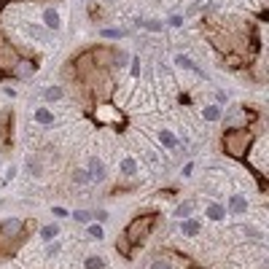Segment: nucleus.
Segmentation results:
<instances>
[{"mask_svg": "<svg viewBox=\"0 0 269 269\" xmlns=\"http://www.w3.org/2000/svg\"><path fill=\"white\" fill-rule=\"evenodd\" d=\"M250 143H253V134L248 126H229L224 138H221L224 154H229L232 159H245L250 154Z\"/></svg>", "mask_w": 269, "mask_h": 269, "instance_id": "1", "label": "nucleus"}, {"mask_svg": "<svg viewBox=\"0 0 269 269\" xmlns=\"http://www.w3.org/2000/svg\"><path fill=\"white\" fill-rule=\"evenodd\" d=\"M25 229H27V221L22 218H6L0 224V256H11L25 242Z\"/></svg>", "mask_w": 269, "mask_h": 269, "instance_id": "2", "label": "nucleus"}, {"mask_svg": "<svg viewBox=\"0 0 269 269\" xmlns=\"http://www.w3.org/2000/svg\"><path fill=\"white\" fill-rule=\"evenodd\" d=\"M156 229V213H146V216H134L124 229V240L129 245H140L146 242L151 232Z\"/></svg>", "mask_w": 269, "mask_h": 269, "instance_id": "3", "label": "nucleus"}, {"mask_svg": "<svg viewBox=\"0 0 269 269\" xmlns=\"http://www.w3.org/2000/svg\"><path fill=\"white\" fill-rule=\"evenodd\" d=\"M38 73V62L35 59H27V57H19L17 65L11 68V76L19 78V81H27V78H33Z\"/></svg>", "mask_w": 269, "mask_h": 269, "instance_id": "4", "label": "nucleus"}, {"mask_svg": "<svg viewBox=\"0 0 269 269\" xmlns=\"http://www.w3.org/2000/svg\"><path fill=\"white\" fill-rule=\"evenodd\" d=\"M94 68H110L116 62V49H108V46H97V49H89Z\"/></svg>", "mask_w": 269, "mask_h": 269, "instance_id": "5", "label": "nucleus"}, {"mask_svg": "<svg viewBox=\"0 0 269 269\" xmlns=\"http://www.w3.org/2000/svg\"><path fill=\"white\" fill-rule=\"evenodd\" d=\"M94 118H97V124H124V116L118 113V110L113 105H100L97 110H94Z\"/></svg>", "mask_w": 269, "mask_h": 269, "instance_id": "6", "label": "nucleus"}, {"mask_svg": "<svg viewBox=\"0 0 269 269\" xmlns=\"http://www.w3.org/2000/svg\"><path fill=\"white\" fill-rule=\"evenodd\" d=\"M224 208H226V216H245L248 208H250V202H248V196H245V194H232Z\"/></svg>", "mask_w": 269, "mask_h": 269, "instance_id": "7", "label": "nucleus"}, {"mask_svg": "<svg viewBox=\"0 0 269 269\" xmlns=\"http://www.w3.org/2000/svg\"><path fill=\"white\" fill-rule=\"evenodd\" d=\"M17 59H19V54L14 51V46L0 38V68H3L6 73H11V68L17 65Z\"/></svg>", "mask_w": 269, "mask_h": 269, "instance_id": "8", "label": "nucleus"}, {"mask_svg": "<svg viewBox=\"0 0 269 269\" xmlns=\"http://www.w3.org/2000/svg\"><path fill=\"white\" fill-rule=\"evenodd\" d=\"M86 172H89L92 183H94V180H97V183H102V180L108 178V167H105V162H102L100 156H92L89 164H86Z\"/></svg>", "mask_w": 269, "mask_h": 269, "instance_id": "9", "label": "nucleus"}, {"mask_svg": "<svg viewBox=\"0 0 269 269\" xmlns=\"http://www.w3.org/2000/svg\"><path fill=\"white\" fill-rule=\"evenodd\" d=\"M156 140H159V146L164 148V151H175V148L180 146L178 134L172 129H159V132H156Z\"/></svg>", "mask_w": 269, "mask_h": 269, "instance_id": "10", "label": "nucleus"}, {"mask_svg": "<svg viewBox=\"0 0 269 269\" xmlns=\"http://www.w3.org/2000/svg\"><path fill=\"white\" fill-rule=\"evenodd\" d=\"M41 17H43V27H46V30H54V33L62 30V17H59L57 9H51V6H49V9H43Z\"/></svg>", "mask_w": 269, "mask_h": 269, "instance_id": "11", "label": "nucleus"}, {"mask_svg": "<svg viewBox=\"0 0 269 269\" xmlns=\"http://www.w3.org/2000/svg\"><path fill=\"white\" fill-rule=\"evenodd\" d=\"M118 172H121L124 178H134L140 172V164L134 156H121V162H118Z\"/></svg>", "mask_w": 269, "mask_h": 269, "instance_id": "12", "label": "nucleus"}, {"mask_svg": "<svg viewBox=\"0 0 269 269\" xmlns=\"http://www.w3.org/2000/svg\"><path fill=\"white\" fill-rule=\"evenodd\" d=\"M199 232H202V224L196 218L188 216V218L180 221V234H183V237H199Z\"/></svg>", "mask_w": 269, "mask_h": 269, "instance_id": "13", "label": "nucleus"}, {"mask_svg": "<svg viewBox=\"0 0 269 269\" xmlns=\"http://www.w3.org/2000/svg\"><path fill=\"white\" fill-rule=\"evenodd\" d=\"M202 118L208 124H216V121H221V118H224V108L218 105V102H213V105H205L202 108Z\"/></svg>", "mask_w": 269, "mask_h": 269, "instance_id": "14", "label": "nucleus"}, {"mask_svg": "<svg viewBox=\"0 0 269 269\" xmlns=\"http://www.w3.org/2000/svg\"><path fill=\"white\" fill-rule=\"evenodd\" d=\"M33 121L41 124V126H54L57 118H54V110H51V108H38L35 113H33Z\"/></svg>", "mask_w": 269, "mask_h": 269, "instance_id": "15", "label": "nucleus"}, {"mask_svg": "<svg viewBox=\"0 0 269 269\" xmlns=\"http://www.w3.org/2000/svg\"><path fill=\"white\" fill-rule=\"evenodd\" d=\"M205 216H208L210 221H224L226 218V208L221 202H210V205H205Z\"/></svg>", "mask_w": 269, "mask_h": 269, "instance_id": "16", "label": "nucleus"}, {"mask_svg": "<svg viewBox=\"0 0 269 269\" xmlns=\"http://www.w3.org/2000/svg\"><path fill=\"white\" fill-rule=\"evenodd\" d=\"M172 62H175L178 68H183V70H194V73H199V68H196V62L188 57V54H175V57H172Z\"/></svg>", "mask_w": 269, "mask_h": 269, "instance_id": "17", "label": "nucleus"}, {"mask_svg": "<svg viewBox=\"0 0 269 269\" xmlns=\"http://www.w3.org/2000/svg\"><path fill=\"white\" fill-rule=\"evenodd\" d=\"M100 38H105V41H121V38H126V30H121V27H102Z\"/></svg>", "mask_w": 269, "mask_h": 269, "instance_id": "18", "label": "nucleus"}, {"mask_svg": "<svg viewBox=\"0 0 269 269\" xmlns=\"http://www.w3.org/2000/svg\"><path fill=\"white\" fill-rule=\"evenodd\" d=\"M57 237H59V224H57V221H54V224L41 226V240L51 242V240H57Z\"/></svg>", "mask_w": 269, "mask_h": 269, "instance_id": "19", "label": "nucleus"}, {"mask_svg": "<svg viewBox=\"0 0 269 269\" xmlns=\"http://www.w3.org/2000/svg\"><path fill=\"white\" fill-rule=\"evenodd\" d=\"M62 97H65V89H62V86H46L43 89V100L46 102H57Z\"/></svg>", "mask_w": 269, "mask_h": 269, "instance_id": "20", "label": "nucleus"}, {"mask_svg": "<svg viewBox=\"0 0 269 269\" xmlns=\"http://www.w3.org/2000/svg\"><path fill=\"white\" fill-rule=\"evenodd\" d=\"M73 183H76V186H89V183H92V178H89V172H86V167H76V170H73Z\"/></svg>", "mask_w": 269, "mask_h": 269, "instance_id": "21", "label": "nucleus"}, {"mask_svg": "<svg viewBox=\"0 0 269 269\" xmlns=\"http://www.w3.org/2000/svg\"><path fill=\"white\" fill-rule=\"evenodd\" d=\"M84 269H105V258L97 256V253H92V256L84 258Z\"/></svg>", "mask_w": 269, "mask_h": 269, "instance_id": "22", "label": "nucleus"}, {"mask_svg": "<svg viewBox=\"0 0 269 269\" xmlns=\"http://www.w3.org/2000/svg\"><path fill=\"white\" fill-rule=\"evenodd\" d=\"M86 237H89V240H102V237H105V229H102V224H97V221H94V224H86Z\"/></svg>", "mask_w": 269, "mask_h": 269, "instance_id": "23", "label": "nucleus"}, {"mask_svg": "<svg viewBox=\"0 0 269 269\" xmlns=\"http://www.w3.org/2000/svg\"><path fill=\"white\" fill-rule=\"evenodd\" d=\"M138 27H146L148 33H162L164 22H159V19H143V22H138Z\"/></svg>", "mask_w": 269, "mask_h": 269, "instance_id": "24", "label": "nucleus"}, {"mask_svg": "<svg viewBox=\"0 0 269 269\" xmlns=\"http://www.w3.org/2000/svg\"><path fill=\"white\" fill-rule=\"evenodd\" d=\"M191 213H194V202H191V199L180 202L178 208H175V216H178L180 221H183V218H188V216H191Z\"/></svg>", "mask_w": 269, "mask_h": 269, "instance_id": "25", "label": "nucleus"}, {"mask_svg": "<svg viewBox=\"0 0 269 269\" xmlns=\"http://www.w3.org/2000/svg\"><path fill=\"white\" fill-rule=\"evenodd\" d=\"M70 218H76L78 224H92V221H94V213H92V210H73V213H70Z\"/></svg>", "mask_w": 269, "mask_h": 269, "instance_id": "26", "label": "nucleus"}, {"mask_svg": "<svg viewBox=\"0 0 269 269\" xmlns=\"http://www.w3.org/2000/svg\"><path fill=\"white\" fill-rule=\"evenodd\" d=\"M224 65L229 68V70H237V68H242V59L237 57V54H232V51H226L224 54Z\"/></svg>", "mask_w": 269, "mask_h": 269, "instance_id": "27", "label": "nucleus"}, {"mask_svg": "<svg viewBox=\"0 0 269 269\" xmlns=\"http://www.w3.org/2000/svg\"><path fill=\"white\" fill-rule=\"evenodd\" d=\"M148 269H172V261L164 258V256H156L151 264H148Z\"/></svg>", "mask_w": 269, "mask_h": 269, "instance_id": "28", "label": "nucleus"}, {"mask_svg": "<svg viewBox=\"0 0 269 269\" xmlns=\"http://www.w3.org/2000/svg\"><path fill=\"white\" fill-rule=\"evenodd\" d=\"M183 22H186V19L180 17V14H172V17L167 19V25H170V27H183Z\"/></svg>", "mask_w": 269, "mask_h": 269, "instance_id": "29", "label": "nucleus"}, {"mask_svg": "<svg viewBox=\"0 0 269 269\" xmlns=\"http://www.w3.org/2000/svg\"><path fill=\"white\" fill-rule=\"evenodd\" d=\"M116 248H118V250H121V253H124V256H126V258H129V253H132V245H129V242H126V240H118V242H116Z\"/></svg>", "mask_w": 269, "mask_h": 269, "instance_id": "30", "label": "nucleus"}, {"mask_svg": "<svg viewBox=\"0 0 269 269\" xmlns=\"http://www.w3.org/2000/svg\"><path fill=\"white\" fill-rule=\"evenodd\" d=\"M57 253H59V242H57V240H51V242H49V248H46V256L54 258Z\"/></svg>", "mask_w": 269, "mask_h": 269, "instance_id": "31", "label": "nucleus"}, {"mask_svg": "<svg viewBox=\"0 0 269 269\" xmlns=\"http://www.w3.org/2000/svg\"><path fill=\"white\" fill-rule=\"evenodd\" d=\"M129 65H132V78H140V57H132Z\"/></svg>", "mask_w": 269, "mask_h": 269, "instance_id": "32", "label": "nucleus"}, {"mask_svg": "<svg viewBox=\"0 0 269 269\" xmlns=\"http://www.w3.org/2000/svg\"><path fill=\"white\" fill-rule=\"evenodd\" d=\"M51 216H54V218H70V213H68L65 208H59V205H57V208H51Z\"/></svg>", "mask_w": 269, "mask_h": 269, "instance_id": "33", "label": "nucleus"}, {"mask_svg": "<svg viewBox=\"0 0 269 269\" xmlns=\"http://www.w3.org/2000/svg\"><path fill=\"white\" fill-rule=\"evenodd\" d=\"M108 218H110V213H108V210H97V213H94V221H97V224H105Z\"/></svg>", "mask_w": 269, "mask_h": 269, "instance_id": "34", "label": "nucleus"}, {"mask_svg": "<svg viewBox=\"0 0 269 269\" xmlns=\"http://www.w3.org/2000/svg\"><path fill=\"white\" fill-rule=\"evenodd\" d=\"M194 175V162H186L183 164V178H191Z\"/></svg>", "mask_w": 269, "mask_h": 269, "instance_id": "35", "label": "nucleus"}]
</instances>
